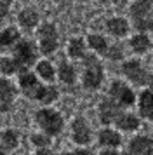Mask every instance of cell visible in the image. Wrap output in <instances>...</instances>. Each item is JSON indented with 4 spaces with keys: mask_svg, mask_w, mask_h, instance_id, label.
Here are the masks:
<instances>
[{
    "mask_svg": "<svg viewBox=\"0 0 153 155\" xmlns=\"http://www.w3.org/2000/svg\"><path fill=\"white\" fill-rule=\"evenodd\" d=\"M83 87L85 89H97L103 82V64L99 63L96 56L83 58Z\"/></svg>",
    "mask_w": 153,
    "mask_h": 155,
    "instance_id": "1",
    "label": "cell"
},
{
    "mask_svg": "<svg viewBox=\"0 0 153 155\" xmlns=\"http://www.w3.org/2000/svg\"><path fill=\"white\" fill-rule=\"evenodd\" d=\"M122 71H124L125 77L131 78L136 85H146L148 84V85H151L153 87V73L146 71L145 68H143L141 61H138V59H132V61L124 63Z\"/></svg>",
    "mask_w": 153,
    "mask_h": 155,
    "instance_id": "2",
    "label": "cell"
},
{
    "mask_svg": "<svg viewBox=\"0 0 153 155\" xmlns=\"http://www.w3.org/2000/svg\"><path fill=\"white\" fill-rule=\"evenodd\" d=\"M37 120H38V124H40L42 129H44L47 134H50V136H52V134H57L63 129L61 115H59L57 112L47 110V108L37 112Z\"/></svg>",
    "mask_w": 153,
    "mask_h": 155,
    "instance_id": "3",
    "label": "cell"
},
{
    "mask_svg": "<svg viewBox=\"0 0 153 155\" xmlns=\"http://www.w3.org/2000/svg\"><path fill=\"white\" fill-rule=\"evenodd\" d=\"M40 37V51L44 54H52L57 49V30L52 23H44L38 28Z\"/></svg>",
    "mask_w": 153,
    "mask_h": 155,
    "instance_id": "4",
    "label": "cell"
},
{
    "mask_svg": "<svg viewBox=\"0 0 153 155\" xmlns=\"http://www.w3.org/2000/svg\"><path fill=\"white\" fill-rule=\"evenodd\" d=\"M19 85L23 92L26 94L28 98H33V99H38L42 101L44 96H45V91H47V87H44L42 84L37 82V77H35L33 73H23L19 77Z\"/></svg>",
    "mask_w": 153,
    "mask_h": 155,
    "instance_id": "5",
    "label": "cell"
},
{
    "mask_svg": "<svg viewBox=\"0 0 153 155\" xmlns=\"http://www.w3.org/2000/svg\"><path fill=\"white\" fill-rule=\"evenodd\" d=\"M14 59L21 64V66H24L28 68L30 64H33L37 61V51H35V45L31 42H28V40H23L19 42L16 47H14Z\"/></svg>",
    "mask_w": 153,
    "mask_h": 155,
    "instance_id": "6",
    "label": "cell"
},
{
    "mask_svg": "<svg viewBox=\"0 0 153 155\" xmlns=\"http://www.w3.org/2000/svg\"><path fill=\"white\" fill-rule=\"evenodd\" d=\"M122 106L118 105L115 99H103L99 105V119L103 124H111L117 122V119L122 115Z\"/></svg>",
    "mask_w": 153,
    "mask_h": 155,
    "instance_id": "7",
    "label": "cell"
},
{
    "mask_svg": "<svg viewBox=\"0 0 153 155\" xmlns=\"http://www.w3.org/2000/svg\"><path fill=\"white\" fill-rule=\"evenodd\" d=\"M110 92H111V98L120 106H131L134 103V92L122 82H113Z\"/></svg>",
    "mask_w": 153,
    "mask_h": 155,
    "instance_id": "8",
    "label": "cell"
},
{
    "mask_svg": "<svg viewBox=\"0 0 153 155\" xmlns=\"http://www.w3.org/2000/svg\"><path fill=\"white\" fill-rule=\"evenodd\" d=\"M153 12V0H136L131 5V16L134 18V25L146 21Z\"/></svg>",
    "mask_w": 153,
    "mask_h": 155,
    "instance_id": "9",
    "label": "cell"
},
{
    "mask_svg": "<svg viewBox=\"0 0 153 155\" xmlns=\"http://www.w3.org/2000/svg\"><path fill=\"white\" fill-rule=\"evenodd\" d=\"M124 155H153V140L139 136L129 143V150Z\"/></svg>",
    "mask_w": 153,
    "mask_h": 155,
    "instance_id": "10",
    "label": "cell"
},
{
    "mask_svg": "<svg viewBox=\"0 0 153 155\" xmlns=\"http://www.w3.org/2000/svg\"><path fill=\"white\" fill-rule=\"evenodd\" d=\"M14 94H16V91H14L12 84L5 78H0V112H7L11 108Z\"/></svg>",
    "mask_w": 153,
    "mask_h": 155,
    "instance_id": "11",
    "label": "cell"
},
{
    "mask_svg": "<svg viewBox=\"0 0 153 155\" xmlns=\"http://www.w3.org/2000/svg\"><path fill=\"white\" fill-rule=\"evenodd\" d=\"M139 113L145 119H153V91L146 89L139 96Z\"/></svg>",
    "mask_w": 153,
    "mask_h": 155,
    "instance_id": "12",
    "label": "cell"
},
{
    "mask_svg": "<svg viewBox=\"0 0 153 155\" xmlns=\"http://www.w3.org/2000/svg\"><path fill=\"white\" fill-rule=\"evenodd\" d=\"M73 140H75V143H78V145L89 143L90 131H89V126L85 124L83 119H75V122H73Z\"/></svg>",
    "mask_w": 153,
    "mask_h": 155,
    "instance_id": "13",
    "label": "cell"
},
{
    "mask_svg": "<svg viewBox=\"0 0 153 155\" xmlns=\"http://www.w3.org/2000/svg\"><path fill=\"white\" fill-rule=\"evenodd\" d=\"M106 30H108V33L115 37H125L129 31V23L124 18H111L106 21Z\"/></svg>",
    "mask_w": 153,
    "mask_h": 155,
    "instance_id": "14",
    "label": "cell"
},
{
    "mask_svg": "<svg viewBox=\"0 0 153 155\" xmlns=\"http://www.w3.org/2000/svg\"><path fill=\"white\" fill-rule=\"evenodd\" d=\"M0 71L4 73V75H12V73H16V71H19L21 75L23 73H26V68L24 66H21L14 58H2L0 59Z\"/></svg>",
    "mask_w": 153,
    "mask_h": 155,
    "instance_id": "15",
    "label": "cell"
},
{
    "mask_svg": "<svg viewBox=\"0 0 153 155\" xmlns=\"http://www.w3.org/2000/svg\"><path fill=\"white\" fill-rule=\"evenodd\" d=\"M18 19H19L21 26L33 28V26H37V23H38V14H37V11H33V9H23L19 12V16H18Z\"/></svg>",
    "mask_w": 153,
    "mask_h": 155,
    "instance_id": "16",
    "label": "cell"
},
{
    "mask_svg": "<svg viewBox=\"0 0 153 155\" xmlns=\"http://www.w3.org/2000/svg\"><path fill=\"white\" fill-rule=\"evenodd\" d=\"M117 126L120 129H124V131H134V129L139 127V120L131 113H122L117 119Z\"/></svg>",
    "mask_w": 153,
    "mask_h": 155,
    "instance_id": "17",
    "label": "cell"
},
{
    "mask_svg": "<svg viewBox=\"0 0 153 155\" xmlns=\"http://www.w3.org/2000/svg\"><path fill=\"white\" fill-rule=\"evenodd\" d=\"M99 143L103 147H118L120 145V134H117L115 131L104 129L99 133Z\"/></svg>",
    "mask_w": 153,
    "mask_h": 155,
    "instance_id": "18",
    "label": "cell"
},
{
    "mask_svg": "<svg viewBox=\"0 0 153 155\" xmlns=\"http://www.w3.org/2000/svg\"><path fill=\"white\" fill-rule=\"evenodd\" d=\"M131 45H132V49L136 51V52L143 54V52H146L148 47L151 45V40L148 38V35L139 33V35H136V37H132V38H131Z\"/></svg>",
    "mask_w": 153,
    "mask_h": 155,
    "instance_id": "19",
    "label": "cell"
},
{
    "mask_svg": "<svg viewBox=\"0 0 153 155\" xmlns=\"http://www.w3.org/2000/svg\"><path fill=\"white\" fill-rule=\"evenodd\" d=\"M57 75H59V78H61L64 84H73V82H75V68L70 63H66V61H63V63L59 64Z\"/></svg>",
    "mask_w": 153,
    "mask_h": 155,
    "instance_id": "20",
    "label": "cell"
},
{
    "mask_svg": "<svg viewBox=\"0 0 153 155\" xmlns=\"http://www.w3.org/2000/svg\"><path fill=\"white\" fill-rule=\"evenodd\" d=\"M16 40H19V31L16 28H5L4 31H0V45L2 47L12 45Z\"/></svg>",
    "mask_w": 153,
    "mask_h": 155,
    "instance_id": "21",
    "label": "cell"
},
{
    "mask_svg": "<svg viewBox=\"0 0 153 155\" xmlns=\"http://www.w3.org/2000/svg\"><path fill=\"white\" fill-rule=\"evenodd\" d=\"M68 54L71 58H85V44H83L82 38H73L68 45Z\"/></svg>",
    "mask_w": 153,
    "mask_h": 155,
    "instance_id": "22",
    "label": "cell"
},
{
    "mask_svg": "<svg viewBox=\"0 0 153 155\" xmlns=\"http://www.w3.org/2000/svg\"><path fill=\"white\" fill-rule=\"evenodd\" d=\"M89 45L94 51H97L99 54H106L108 52V44H106V38L101 35H89Z\"/></svg>",
    "mask_w": 153,
    "mask_h": 155,
    "instance_id": "23",
    "label": "cell"
},
{
    "mask_svg": "<svg viewBox=\"0 0 153 155\" xmlns=\"http://www.w3.org/2000/svg\"><path fill=\"white\" fill-rule=\"evenodd\" d=\"M37 71L45 80H52L54 78V68H52V64L49 63V61H40V63L37 64Z\"/></svg>",
    "mask_w": 153,
    "mask_h": 155,
    "instance_id": "24",
    "label": "cell"
},
{
    "mask_svg": "<svg viewBox=\"0 0 153 155\" xmlns=\"http://www.w3.org/2000/svg\"><path fill=\"white\" fill-rule=\"evenodd\" d=\"M2 143H4V147L9 148V150L16 148L18 147V134L14 133V131H4V133H2Z\"/></svg>",
    "mask_w": 153,
    "mask_h": 155,
    "instance_id": "25",
    "label": "cell"
},
{
    "mask_svg": "<svg viewBox=\"0 0 153 155\" xmlns=\"http://www.w3.org/2000/svg\"><path fill=\"white\" fill-rule=\"evenodd\" d=\"M106 56L110 58V59H113V61H118V59H122V58H124V51H122L120 45H113V47L108 49Z\"/></svg>",
    "mask_w": 153,
    "mask_h": 155,
    "instance_id": "26",
    "label": "cell"
},
{
    "mask_svg": "<svg viewBox=\"0 0 153 155\" xmlns=\"http://www.w3.org/2000/svg\"><path fill=\"white\" fill-rule=\"evenodd\" d=\"M31 141H33L38 148H45L49 143H50L49 136H44V134H33V136H31Z\"/></svg>",
    "mask_w": 153,
    "mask_h": 155,
    "instance_id": "27",
    "label": "cell"
},
{
    "mask_svg": "<svg viewBox=\"0 0 153 155\" xmlns=\"http://www.w3.org/2000/svg\"><path fill=\"white\" fill-rule=\"evenodd\" d=\"M56 98H57V89H56V87H47V91H45V96H44V99H42V103H44V105H49V103H52Z\"/></svg>",
    "mask_w": 153,
    "mask_h": 155,
    "instance_id": "28",
    "label": "cell"
},
{
    "mask_svg": "<svg viewBox=\"0 0 153 155\" xmlns=\"http://www.w3.org/2000/svg\"><path fill=\"white\" fill-rule=\"evenodd\" d=\"M12 0H0V19H4L9 14V7H11Z\"/></svg>",
    "mask_w": 153,
    "mask_h": 155,
    "instance_id": "29",
    "label": "cell"
},
{
    "mask_svg": "<svg viewBox=\"0 0 153 155\" xmlns=\"http://www.w3.org/2000/svg\"><path fill=\"white\" fill-rule=\"evenodd\" d=\"M64 155H92L87 150H78V152H73V153H64Z\"/></svg>",
    "mask_w": 153,
    "mask_h": 155,
    "instance_id": "30",
    "label": "cell"
},
{
    "mask_svg": "<svg viewBox=\"0 0 153 155\" xmlns=\"http://www.w3.org/2000/svg\"><path fill=\"white\" fill-rule=\"evenodd\" d=\"M111 2H113L115 5H125V2H127V0H111Z\"/></svg>",
    "mask_w": 153,
    "mask_h": 155,
    "instance_id": "31",
    "label": "cell"
},
{
    "mask_svg": "<svg viewBox=\"0 0 153 155\" xmlns=\"http://www.w3.org/2000/svg\"><path fill=\"white\" fill-rule=\"evenodd\" d=\"M37 155H49V150L47 148H40V152H38Z\"/></svg>",
    "mask_w": 153,
    "mask_h": 155,
    "instance_id": "32",
    "label": "cell"
},
{
    "mask_svg": "<svg viewBox=\"0 0 153 155\" xmlns=\"http://www.w3.org/2000/svg\"><path fill=\"white\" fill-rule=\"evenodd\" d=\"M101 155H118L117 152H113V150H106V152H103Z\"/></svg>",
    "mask_w": 153,
    "mask_h": 155,
    "instance_id": "33",
    "label": "cell"
},
{
    "mask_svg": "<svg viewBox=\"0 0 153 155\" xmlns=\"http://www.w3.org/2000/svg\"><path fill=\"white\" fill-rule=\"evenodd\" d=\"M0 155H7V153H5V148H2V147H0Z\"/></svg>",
    "mask_w": 153,
    "mask_h": 155,
    "instance_id": "34",
    "label": "cell"
}]
</instances>
